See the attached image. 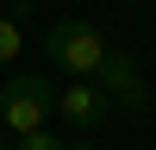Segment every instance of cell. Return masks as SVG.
Wrapping results in <instances>:
<instances>
[{"mask_svg": "<svg viewBox=\"0 0 156 150\" xmlns=\"http://www.w3.org/2000/svg\"><path fill=\"white\" fill-rule=\"evenodd\" d=\"M6 150H12V144H6Z\"/></svg>", "mask_w": 156, "mask_h": 150, "instance_id": "9c48e42d", "label": "cell"}, {"mask_svg": "<svg viewBox=\"0 0 156 150\" xmlns=\"http://www.w3.org/2000/svg\"><path fill=\"white\" fill-rule=\"evenodd\" d=\"M6 144H12V138H6V125H0V150H6Z\"/></svg>", "mask_w": 156, "mask_h": 150, "instance_id": "ba28073f", "label": "cell"}, {"mask_svg": "<svg viewBox=\"0 0 156 150\" xmlns=\"http://www.w3.org/2000/svg\"><path fill=\"white\" fill-rule=\"evenodd\" d=\"M19 50H25V25L12 19V12H0V69H12Z\"/></svg>", "mask_w": 156, "mask_h": 150, "instance_id": "5b68a950", "label": "cell"}, {"mask_svg": "<svg viewBox=\"0 0 156 150\" xmlns=\"http://www.w3.org/2000/svg\"><path fill=\"white\" fill-rule=\"evenodd\" d=\"M12 150H69V138H56L44 125V131H25V138H12Z\"/></svg>", "mask_w": 156, "mask_h": 150, "instance_id": "8992f818", "label": "cell"}, {"mask_svg": "<svg viewBox=\"0 0 156 150\" xmlns=\"http://www.w3.org/2000/svg\"><path fill=\"white\" fill-rule=\"evenodd\" d=\"M56 112H62V125H69V131H100V125H106V94H100L94 81H69V88H56Z\"/></svg>", "mask_w": 156, "mask_h": 150, "instance_id": "277c9868", "label": "cell"}, {"mask_svg": "<svg viewBox=\"0 0 156 150\" xmlns=\"http://www.w3.org/2000/svg\"><path fill=\"white\" fill-rule=\"evenodd\" d=\"M94 88L106 94V106H119V112H144L150 106V88H144V75H137V62L125 56V50H106V62L94 69Z\"/></svg>", "mask_w": 156, "mask_h": 150, "instance_id": "3957f363", "label": "cell"}, {"mask_svg": "<svg viewBox=\"0 0 156 150\" xmlns=\"http://www.w3.org/2000/svg\"><path fill=\"white\" fill-rule=\"evenodd\" d=\"M69 150H100V144H94V138H69Z\"/></svg>", "mask_w": 156, "mask_h": 150, "instance_id": "52a82bcc", "label": "cell"}, {"mask_svg": "<svg viewBox=\"0 0 156 150\" xmlns=\"http://www.w3.org/2000/svg\"><path fill=\"white\" fill-rule=\"evenodd\" d=\"M50 112H56V81L50 75H6L0 81V125L6 138H25V131H44Z\"/></svg>", "mask_w": 156, "mask_h": 150, "instance_id": "7a4b0ae2", "label": "cell"}, {"mask_svg": "<svg viewBox=\"0 0 156 150\" xmlns=\"http://www.w3.org/2000/svg\"><path fill=\"white\" fill-rule=\"evenodd\" d=\"M37 44H44V62H50V69L75 75V81H94V69L106 62V50H112L87 19H56L44 38H37Z\"/></svg>", "mask_w": 156, "mask_h": 150, "instance_id": "6da1fadb", "label": "cell"}]
</instances>
